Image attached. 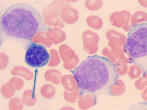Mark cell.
<instances>
[{
    "label": "cell",
    "mask_w": 147,
    "mask_h": 110,
    "mask_svg": "<svg viewBox=\"0 0 147 110\" xmlns=\"http://www.w3.org/2000/svg\"><path fill=\"white\" fill-rule=\"evenodd\" d=\"M65 20L69 24H73L78 21L79 14L78 11L72 8H68L66 10Z\"/></svg>",
    "instance_id": "9a60e30c"
},
{
    "label": "cell",
    "mask_w": 147,
    "mask_h": 110,
    "mask_svg": "<svg viewBox=\"0 0 147 110\" xmlns=\"http://www.w3.org/2000/svg\"><path fill=\"white\" fill-rule=\"evenodd\" d=\"M147 13L142 10L136 12L132 15L131 20V27L147 23Z\"/></svg>",
    "instance_id": "8fae6325"
},
{
    "label": "cell",
    "mask_w": 147,
    "mask_h": 110,
    "mask_svg": "<svg viewBox=\"0 0 147 110\" xmlns=\"http://www.w3.org/2000/svg\"><path fill=\"white\" fill-rule=\"evenodd\" d=\"M131 54L134 63L147 72V23L131 27L124 47Z\"/></svg>",
    "instance_id": "3957f363"
},
{
    "label": "cell",
    "mask_w": 147,
    "mask_h": 110,
    "mask_svg": "<svg viewBox=\"0 0 147 110\" xmlns=\"http://www.w3.org/2000/svg\"><path fill=\"white\" fill-rule=\"evenodd\" d=\"M59 110H75V109L70 106H65L61 109Z\"/></svg>",
    "instance_id": "cb8c5ba5"
},
{
    "label": "cell",
    "mask_w": 147,
    "mask_h": 110,
    "mask_svg": "<svg viewBox=\"0 0 147 110\" xmlns=\"http://www.w3.org/2000/svg\"><path fill=\"white\" fill-rule=\"evenodd\" d=\"M82 39L83 48L88 54L93 55L97 52L100 38L96 33L90 30L86 31L83 33Z\"/></svg>",
    "instance_id": "8992f818"
},
{
    "label": "cell",
    "mask_w": 147,
    "mask_h": 110,
    "mask_svg": "<svg viewBox=\"0 0 147 110\" xmlns=\"http://www.w3.org/2000/svg\"><path fill=\"white\" fill-rule=\"evenodd\" d=\"M9 107L10 110H21L23 105L19 99H13L10 101Z\"/></svg>",
    "instance_id": "ffe728a7"
},
{
    "label": "cell",
    "mask_w": 147,
    "mask_h": 110,
    "mask_svg": "<svg viewBox=\"0 0 147 110\" xmlns=\"http://www.w3.org/2000/svg\"><path fill=\"white\" fill-rule=\"evenodd\" d=\"M50 57V54L45 46L32 42L27 49L25 61L32 67L41 68L48 63Z\"/></svg>",
    "instance_id": "277c9868"
},
{
    "label": "cell",
    "mask_w": 147,
    "mask_h": 110,
    "mask_svg": "<svg viewBox=\"0 0 147 110\" xmlns=\"http://www.w3.org/2000/svg\"><path fill=\"white\" fill-rule=\"evenodd\" d=\"M82 94V91L79 89L72 92L65 91L64 97L65 100L72 103H74Z\"/></svg>",
    "instance_id": "2e32d148"
},
{
    "label": "cell",
    "mask_w": 147,
    "mask_h": 110,
    "mask_svg": "<svg viewBox=\"0 0 147 110\" xmlns=\"http://www.w3.org/2000/svg\"><path fill=\"white\" fill-rule=\"evenodd\" d=\"M140 5L145 8H147V1H138Z\"/></svg>",
    "instance_id": "603a6c76"
},
{
    "label": "cell",
    "mask_w": 147,
    "mask_h": 110,
    "mask_svg": "<svg viewBox=\"0 0 147 110\" xmlns=\"http://www.w3.org/2000/svg\"><path fill=\"white\" fill-rule=\"evenodd\" d=\"M144 73V71L140 66L133 64L129 67L127 74L130 79L137 80L141 77Z\"/></svg>",
    "instance_id": "7c38bea8"
},
{
    "label": "cell",
    "mask_w": 147,
    "mask_h": 110,
    "mask_svg": "<svg viewBox=\"0 0 147 110\" xmlns=\"http://www.w3.org/2000/svg\"><path fill=\"white\" fill-rule=\"evenodd\" d=\"M115 70L117 76H123L127 74L129 67L128 64L122 60H117L114 64Z\"/></svg>",
    "instance_id": "4fadbf2b"
},
{
    "label": "cell",
    "mask_w": 147,
    "mask_h": 110,
    "mask_svg": "<svg viewBox=\"0 0 147 110\" xmlns=\"http://www.w3.org/2000/svg\"><path fill=\"white\" fill-rule=\"evenodd\" d=\"M109 42L119 47L123 48L126 45L127 38L124 35L113 29L107 32L106 34Z\"/></svg>",
    "instance_id": "52a82bcc"
},
{
    "label": "cell",
    "mask_w": 147,
    "mask_h": 110,
    "mask_svg": "<svg viewBox=\"0 0 147 110\" xmlns=\"http://www.w3.org/2000/svg\"><path fill=\"white\" fill-rule=\"evenodd\" d=\"M102 53L103 55L108 58V59L113 64H115L117 60L111 50L107 47L103 49Z\"/></svg>",
    "instance_id": "44dd1931"
},
{
    "label": "cell",
    "mask_w": 147,
    "mask_h": 110,
    "mask_svg": "<svg viewBox=\"0 0 147 110\" xmlns=\"http://www.w3.org/2000/svg\"><path fill=\"white\" fill-rule=\"evenodd\" d=\"M134 86L137 90L142 91L147 87V72L144 73L141 77L136 80Z\"/></svg>",
    "instance_id": "ac0fdd59"
},
{
    "label": "cell",
    "mask_w": 147,
    "mask_h": 110,
    "mask_svg": "<svg viewBox=\"0 0 147 110\" xmlns=\"http://www.w3.org/2000/svg\"><path fill=\"white\" fill-rule=\"evenodd\" d=\"M132 15L128 11L123 10L113 13L110 16L109 20L113 26L122 28L126 32H129L131 27V18Z\"/></svg>",
    "instance_id": "5b68a950"
},
{
    "label": "cell",
    "mask_w": 147,
    "mask_h": 110,
    "mask_svg": "<svg viewBox=\"0 0 147 110\" xmlns=\"http://www.w3.org/2000/svg\"><path fill=\"white\" fill-rule=\"evenodd\" d=\"M117 60H122L128 64L134 63V60L129 51L124 47L117 57Z\"/></svg>",
    "instance_id": "e0dca14e"
},
{
    "label": "cell",
    "mask_w": 147,
    "mask_h": 110,
    "mask_svg": "<svg viewBox=\"0 0 147 110\" xmlns=\"http://www.w3.org/2000/svg\"><path fill=\"white\" fill-rule=\"evenodd\" d=\"M1 21V46L5 41L12 40L27 49L36 33L51 30L43 22L38 11L27 3L10 6L3 15Z\"/></svg>",
    "instance_id": "6da1fadb"
},
{
    "label": "cell",
    "mask_w": 147,
    "mask_h": 110,
    "mask_svg": "<svg viewBox=\"0 0 147 110\" xmlns=\"http://www.w3.org/2000/svg\"><path fill=\"white\" fill-rule=\"evenodd\" d=\"M87 24L91 28L95 30H99L103 26L102 21L101 18L96 16H90L86 19Z\"/></svg>",
    "instance_id": "5bb4252c"
},
{
    "label": "cell",
    "mask_w": 147,
    "mask_h": 110,
    "mask_svg": "<svg viewBox=\"0 0 147 110\" xmlns=\"http://www.w3.org/2000/svg\"><path fill=\"white\" fill-rule=\"evenodd\" d=\"M82 94H93L107 89L115 83L119 76L114 64L108 58L97 55L88 57L73 71Z\"/></svg>",
    "instance_id": "7a4b0ae2"
},
{
    "label": "cell",
    "mask_w": 147,
    "mask_h": 110,
    "mask_svg": "<svg viewBox=\"0 0 147 110\" xmlns=\"http://www.w3.org/2000/svg\"><path fill=\"white\" fill-rule=\"evenodd\" d=\"M61 82L65 89L67 91L72 92L79 89L78 81L73 75H65L62 77Z\"/></svg>",
    "instance_id": "9c48e42d"
},
{
    "label": "cell",
    "mask_w": 147,
    "mask_h": 110,
    "mask_svg": "<svg viewBox=\"0 0 147 110\" xmlns=\"http://www.w3.org/2000/svg\"><path fill=\"white\" fill-rule=\"evenodd\" d=\"M96 97L93 94H82L78 99V104L79 108L82 110H86L96 104Z\"/></svg>",
    "instance_id": "ba28073f"
},
{
    "label": "cell",
    "mask_w": 147,
    "mask_h": 110,
    "mask_svg": "<svg viewBox=\"0 0 147 110\" xmlns=\"http://www.w3.org/2000/svg\"><path fill=\"white\" fill-rule=\"evenodd\" d=\"M127 110H147V102H140L134 104Z\"/></svg>",
    "instance_id": "7402d4cb"
},
{
    "label": "cell",
    "mask_w": 147,
    "mask_h": 110,
    "mask_svg": "<svg viewBox=\"0 0 147 110\" xmlns=\"http://www.w3.org/2000/svg\"><path fill=\"white\" fill-rule=\"evenodd\" d=\"M85 5L88 9L94 11L100 9L102 6V2L101 1H86Z\"/></svg>",
    "instance_id": "d6986e66"
},
{
    "label": "cell",
    "mask_w": 147,
    "mask_h": 110,
    "mask_svg": "<svg viewBox=\"0 0 147 110\" xmlns=\"http://www.w3.org/2000/svg\"><path fill=\"white\" fill-rule=\"evenodd\" d=\"M126 87L123 80L117 79L113 85L110 87L109 93L113 96H121L125 92Z\"/></svg>",
    "instance_id": "30bf717a"
}]
</instances>
